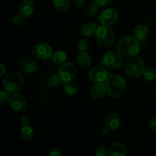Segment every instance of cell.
I'll return each instance as SVG.
<instances>
[{"mask_svg":"<svg viewBox=\"0 0 156 156\" xmlns=\"http://www.w3.org/2000/svg\"><path fill=\"white\" fill-rule=\"evenodd\" d=\"M30 123V120L29 119V117H27V116H23L21 119V123L23 126H29Z\"/></svg>","mask_w":156,"mask_h":156,"instance_id":"cell-33","label":"cell"},{"mask_svg":"<svg viewBox=\"0 0 156 156\" xmlns=\"http://www.w3.org/2000/svg\"><path fill=\"white\" fill-rule=\"evenodd\" d=\"M107 92L111 97L118 98L123 94L126 90V83L125 79L119 75H110L107 79Z\"/></svg>","mask_w":156,"mask_h":156,"instance_id":"cell-2","label":"cell"},{"mask_svg":"<svg viewBox=\"0 0 156 156\" xmlns=\"http://www.w3.org/2000/svg\"><path fill=\"white\" fill-rule=\"evenodd\" d=\"M54 7L58 12H66L70 7L69 0H53Z\"/></svg>","mask_w":156,"mask_h":156,"instance_id":"cell-21","label":"cell"},{"mask_svg":"<svg viewBox=\"0 0 156 156\" xmlns=\"http://www.w3.org/2000/svg\"><path fill=\"white\" fill-rule=\"evenodd\" d=\"M149 128H150L151 130L156 133V117L151 119L150 121H149Z\"/></svg>","mask_w":156,"mask_h":156,"instance_id":"cell-34","label":"cell"},{"mask_svg":"<svg viewBox=\"0 0 156 156\" xmlns=\"http://www.w3.org/2000/svg\"><path fill=\"white\" fill-rule=\"evenodd\" d=\"M0 67H1V73H0V76H4L5 73L6 68H5V66L4 64H3V63L0 64Z\"/></svg>","mask_w":156,"mask_h":156,"instance_id":"cell-37","label":"cell"},{"mask_svg":"<svg viewBox=\"0 0 156 156\" xmlns=\"http://www.w3.org/2000/svg\"><path fill=\"white\" fill-rule=\"evenodd\" d=\"M52 58H53V62H55L56 64L60 65V64H63L66 62L67 55L64 51H62V50H57V51L54 52V53H53Z\"/></svg>","mask_w":156,"mask_h":156,"instance_id":"cell-22","label":"cell"},{"mask_svg":"<svg viewBox=\"0 0 156 156\" xmlns=\"http://www.w3.org/2000/svg\"><path fill=\"white\" fill-rule=\"evenodd\" d=\"M145 64L143 58L140 56H134L131 58L126 63V73L131 78H139L143 73Z\"/></svg>","mask_w":156,"mask_h":156,"instance_id":"cell-5","label":"cell"},{"mask_svg":"<svg viewBox=\"0 0 156 156\" xmlns=\"http://www.w3.org/2000/svg\"><path fill=\"white\" fill-rule=\"evenodd\" d=\"M107 92V88L105 84L103 82H97L93 85L91 89V94L94 98L100 99L105 97Z\"/></svg>","mask_w":156,"mask_h":156,"instance_id":"cell-15","label":"cell"},{"mask_svg":"<svg viewBox=\"0 0 156 156\" xmlns=\"http://www.w3.org/2000/svg\"><path fill=\"white\" fill-rule=\"evenodd\" d=\"M10 92L7 91H2L0 92V104L2 105L7 103L9 101H10Z\"/></svg>","mask_w":156,"mask_h":156,"instance_id":"cell-28","label":"cell"},{"mask_svg":"<svg viewBox=\"0 0 156 156\" xmlns=\"http://www.w3.org/2000/svg\"><path fill=\"white\" fill-rule=\"evenodd\" d=\"M98 6L95 4L94 2L90 3L88 5L85 7V14L87 15L90 17H93L94 15H96V14L98 13Z\"/></svg>","mask_w":156,"mask_h":156,"instance_id":"cell-26","label":"cell"},{"mask_svg":"<svg viewBox=\"0 0 156 156\" xmlns=\"http://www.w3.org/2000/svg\"><path fill=\"white\" fill-rule=\"evenodd\" d=\"M118 18V13L114 9H108L101 12L98 20L103 25L110 26L117 22Z\"/></svg>","mask_w":156,"mask_h":156,"instance_id":"cell-9","label":"cell"},{"mask_svg":"<svg viewBox=\"0 0 156 156\" xmlns=\"http://www.w3.org/2000/svg\"><path fill=\"white\" fill-rule=\"evenodd\" d=\"M135 37L138 41H145L149 35V30L145 24H140L136 27L134 30Z\"/></svg>","mask_w":156,"mask_h":156,"instance_id":"cell-19","label":"cell"},{"mask_svg":"<svg viewBox=\"0 0 156 156\" xmlns=\"http://www.w3.org/2000/svg\"><path fill=\"white\" fill-rule=\"evenodd\" d=\"M61 81L62 80H61L59 75L58 76L53 75V76H51L47 79L46 85H47V87H50V88H56V87L59 86L60 85Z\"/></svg>","mask_w":156,"mask_h":156,"instance_id":"cell-25","label":"cell"},{"mask_svg":"<svg viewBox=\"0 0 156 156\" xmlns=\"http://www.w3.org/2000/svg\"><path fill=\"white\" fill-rule=\"evenodd\" d=\"M88 47H89V44L85 39H81L78 43V48L80 52H86Z\"/></svg>","mask_w":156,"mask_h":156,"instance_id":"cell-29","label":"cell"},{"mask_svg":"<svg viewBox=\"0 0 156 156\" xmlns=\"http://www.w3.org/2000/svg\"><path fill=\"white\" fill-rule=\"evenodd\" d=\"M94 3L97 5L98 6H100V7H102V6H106L108 5H109L110 3L112 2V0H93Z\"/></svg>","mask_w":156,"mask_h":156,"instance_id":"cell-30","label":"cell"},{"mask_svg":"<svg viewBox=\"0 0 156 156\" xmlns=\"http://www.w3.org/2000/svg\"><path fill=\"white\" fill-rule=\"evenodd\" d=\"M32 54L35 58L39 59H44L51 57L52 48L49 44L41 43L34 47Z\"/></svg>","mask_w":156,"mask_h":156,"instance_id":"cell-7","label":"cell"},{"mask_svg":"<svg viewBox=\"0 0 156 156\" xmlns=\"http://www.w3.org/2000/svg\"><path fill=\"white\" fill-rule=\"evenodd\" d=\"M24 85V79L22 75L17 72H12L6 75L3 81V86L5 91L10 93H18Z\"/></svg>","mask_w":156,"mask_h":156,"instance_id":"cell-3","label":"cell"},{"mask_svg":"<svg viewBox=\"0 0 156 156\" xmlns=\"http://www.w3.org/2000/svg\"><path fill=\"white\" fill-rule=\"evenodd\" d=\"M95 37L99 45L104 47H108L114 44L116 36L111 27L107 25H102L98 27Z\"/></svg>","mask_w":156,"mask_h":156,"instance_id":"cell-4","label":"cell"},{"mask_svg":"<svg viewBox=\"0 0 156 156\" xmlns=\"http://www.w3.org/2000/svg\"><path fill=\"white\" fill-rule=\"evenodd\" d=\"M108 156H126V148L122 143H113L108 150Z\"/></svg>","mask_w":156,"mask_h":156,"instance_id":"cell-13","label":"cell"},{"mask_svg":"<svg viewBox=\"0 0 156 156\" xmlns=\"http://www.w3.org/2000/svg\"><path fill=\"white\" fill-rule=\"evenodd\" d=\"M76 75V67L71 62H67L60 67L59 69V76L61 80L65 82H71Z\"/></svg>","mask_w":156,"mask_h":156,"instance_id":"cell-8","label":"cell"},{"mask_svg":"<svg viewBox=\"0 0 156 156\" xmlns=\"http://www.w3.org/2000/svg\"><path fill=\"white\" fill-rule=\"evenodd\" d=\"M19 11L21 15L25 18H28L34 12V5L31 0H23L20 4Z\"/></svg>","mask_w":156,"mask_h":156,"instance_id":"cell-12","label":"cell"},{"mask_svg":"<svg viewBox=\"0 0 156 156\" xmlns=\"http://www.w3.org/2000/svg\"><path fill=\"white\" fill-rule=\"evenodd\" d=\"M88 0H73L76 5H77V7L79 8H83L85 6V3L87 2Z\"/></svg>","mask_w":156,"mask_h":156,"instance_id":"cell-35","label":"cell"},{"mask_svg":"<svg viewBox=\"0 0 156 156\" xmlns=\"http://www.w3.org/2000/svg\"><path fill=\"white\" fill-rule=\"evenodd\" d=\"M117 49L118 53L123 57L133 58L140 52V41H138L135 37H124L118 41Z\"/></svg>","mask_w":156,"mask_h":156,"instance_id":"cell-1","label":"cell"},{"mask_svg":"<svg viewBox=\"0 0 156 156\" xmlns=\"http://www.w3.org/2000/svg\"><path fill=\"white\" fill-rule=\"evenodd\" d=\"M109 76L108 72L105 69L104 67L96 66L91 69L88 74L90 80L95 82H103L107 80L108 77Z\"/></svg>","mask_w":156,"mask_h":156,"instance_id":"cell-10","label":"cell"},{"mask_svg":"<svg viewBox=\"0 0 156 156\" xmlns=\"http://www.w3.org/2000/svg\"><path fill=\"white\" fill-rule=\"evenodd\" d=\"M24 17L22 15H17L12 18V23L15 27H21L24 22Z\"/></svg>","mask_w":156,"mask_h":156,"instance_id":"cell-27","label":"cell"},{"mask_svg":"<svg viewBox=\"0 0 156 156\" xmlns=\"http://www.w3.org/2000/svg\"><path fill=\"white\" fill-rule=\"evenodd\" d=\"M121 124V119L116 113H112L108 117L106 120V125L112 130H115Z\"/></svg>","mask_w":156,"mask_h":156,"instance_id":"cell-17","label":"cell"},{"mask_svg":"<svg viewBox=\"0 0 156 156\" xmlns=\"http://www.w3.org/2000/svg\"><path fill=\"white\" fill-rule=\"evenodd\" d=\"M20 66L27 73H33L37 69V62L30 58H23L20 61Z\"/></svg>","mask_w":156,"mask_h":156,"instance_id":"cell-14","label":"cell"},{"mask_svg":"<svg viewBox=\"0 0 156 156\" xmlns=\"http://www.w3.org/2000/svg\"><path fill=\"white\" fill-rule=\"evenodd\" d=\"M21 139L25 142H30L34 138V130L30 126H23L20 132Z\"/></svg>","mask_w":156,"mask_h":156,"instance_id":"cell-20","label":"cell"},{"mask_svg":"<svg viewBox=\"0 0 156 156\" xmlns=\"http://www.w3.org/2000/svg\"><path fill=\"white\" fill-rule=\"evenodd\" d=\"M110 130H111V129H110L109 127H108V126H104V127H102L101 129V133L104 134V135H107V134H108L110 133Z\"/></svg>","mask_w":156,"mask_h":156,"instance_id":"cell-36","label":"cell"},{"mask_svg":"<svg viewBox=\"0 0 156 156\" xmlns=\"http://www.w3.org/2000/svg\"><path fill=\"white\" fill-rule=\"evenodd\" d=\"M143 78L146 81H152L156 79V69L152 67H147L143 73Z\"/></svg>","mask_w":156,"mask_h":156,"instance_id":"cell-24","label":"cell"},{"mask_svg":"<svg viewBox=\"0 0 156 156\" xmlns=\"http://www.w3.org/2000/svg\"><path fill=\"white\" fill-rule=\"evenodd\" d=\"M78 90L79 88H78L77 85L72 81L66 82V84L64 85V91L66 92V94H69V95H75L77 94Z\"/></svg>","mask_w":156,"mask_h":156,"instance_id":"cell-23","label":"cell"},{"mask_svg":"<svg viewBox=\"0 0 156 156\" xmlns=\"http://www.w3.org/2000/svg\"><path fill=\"white\" fill-rule=\"evenodd\" d=\"M11 107L14 111L17 112H21L25 111L27 108V101L24 98V96L21 94L15 93L13 95L11 96L10 101H9Z\"/></svg>","mask_w":156,"mask_h":156,"instance_id":"cell-11","label":"cell"},{"mask_svg":"<svg viewBox=\"0 0 156 156\" xmlns=\"http://www.w3.org/2000/svg\"><path fill=\"white\" fill-rule=\"evenodd\" d=\"M76 61H77L78 65L82 68L89 67L92 62L89 53H88L87 52H80L78 53L77 56H76Z\"/></svg>","mask_w":156,"mask_h":156,"instance_id":"cell-16","label":"cell"},{"mask_svg":"<svg viewBox=\"0 0 156 156\" xmlns=\"http://www.w3.org/2000/svg\"><path fill=\"white\" fill-rule=\"evenodd\" d=\"M102 63L106 67L112 69L120 68L123 64V59L119 53L109 51L105 54L102 59Z\"/></svg>","mask_w":156,"mask_h":156,"instance_id":"cell-6","label":"cell"},{"mask_svg":"<svg viewBox=\"0 0 156 156\" xmlns=\"http://www.w3.org/2000/svg\"><path fill=\"white\" fill-rule=\"evenodd\" d=\"M49 156H62L61 155L60 151L56 148H51L49 150Z\"/></svg>","mask_w":156,"mask_h":156,"instance_id":"cell-31","label":"cell"},{"mask_svg":"<svg viewBox=\"0 0 156 156\" xmlns=\"http://www.w3.org/2000/svg\"><path fill=\"white\" fill-rule=\"evenodd\" d=\"M95 156H107V152L105 148L98 147L95 151Z\"/></svg>","mask_w":156,"mask_h":156,"instance_id":"cell-32","label":"cell"},{"mask_svg":"<svg viewBox=\"0 0 156 156\" xmlns=\"http://www.w3.org/2000/svg\"><path fill=\"white\" fill-rule=\"evenodd\" d=\"M97 24L94 22H87L81 27V34L84 37H91L97 31Z\"/></svg>","mask_w":156,"mask_h":156,"instance_id":"cell-18","label":"cell"}]
</instances>
